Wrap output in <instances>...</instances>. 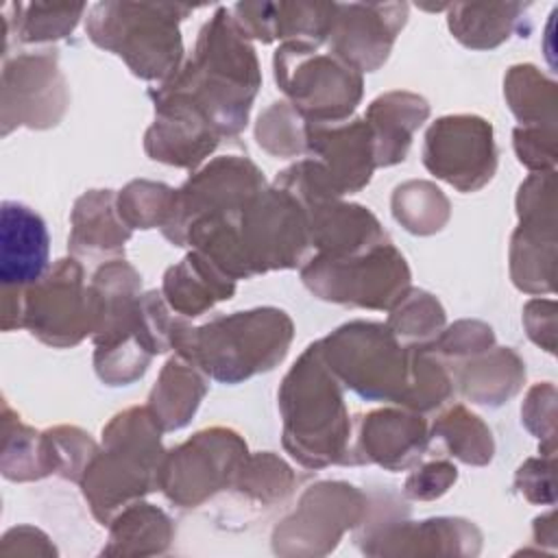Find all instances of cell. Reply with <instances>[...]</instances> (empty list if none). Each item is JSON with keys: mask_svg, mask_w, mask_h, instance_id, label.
<instances>
[{"mask_svg": "<svg viewBox=\"0 0 558 558\" xmlns=\"http://www.w3.org/2000/svg\"><path fill=\"white\" fill-rule=\"evenodd\" d=\"M259 85L257 61L242 39V31L218 11L205 24L196 54L163 89L192 100L220 133H235L246 124L251 100Z\"/></svg>", "mask_w": 558, "mask_h": 558, "instance_id": "obj_1", "label": "cell"}, {"mask_svg": "<svg viewBox=\"0 0 558 558\" xmlns=\"http://www.w3.org/2000/svg\"><path fill=\"white\" fill-rule=\"evenodd\" d=\"M292 323L279 310L240 312L198 329H183L177 347L220 381H240L272 368L286 355Z\"/></svg>", "mask_w": 558, "mask_h": 558, "instance_id": "obj_2", "label": "cell"}, {"mask_svg": "<svg viewBox=\"0 0 558 558\" xmlns=\"http://www.w3.org/2000/svg\"><path fill=\"white\" fill-rule=\"evenodd\" d=\"M286 416V447L303 464L320 466L336 462L347 440V414L340 390L329 377L320 347L305 351L281 388Z\"/></svg>", "mask_w": 558, "mask_h": 558, "instance_id": "obj_3", "label": "cell"}, {"mask_svg": "<svg viewBox=\"0 0 558 558\" xmlns=\"http://www.w3.org/2000/svg\"><path fill=\"white\" fill-rule=\"evenodd\" d=\"M105 440L111 451L92 458L83 482L85 497L100 519L126 499L150 490L153 482L159 484V429L146 410L135 408L116 416Z\"/></svg>", "mask_w": 558, "mask_h": 558, "instance_id": "obj_4", "label": "cell"}, {"mask_svg": "<svg viewBox=\"0 0 558 558\" xmlns=\"http://www.w3.org/2000/svg\"><path fill=\"white\" fill-rule=\"evenodd\" d=\"M177 11L168 4H96L89 13V37L124 57L144 78H161L177 70L181 37Z\"/></svg>", "mask_w": 558, "mask_h": 558, "instance_id": "obj_5", "label": "cell"}, {"mask_svg": "<svg viewBox=\"0 0 558 558\" xmlns=\"http://www.w3.org/2000/svg\"><path fill=\"white\" fill-rule=\"evenodd\" d=\"M318 344L323 357L333 364L331 368L362 397L405 399L412 353L403 360L401 349L381 325L353 323Z\"/></svg>", "mask_w": 558, "mask_h": 558, "instance_id": "obj_6", "label": "cell"}, {"mask_svg": "<svg viewBox=\"0 0 558 558\" xmlns=\"http://www.w3.org/2000/svg\"><path fill=\"white\" fill-rule=\"evenodd\" d=\"M275 74L294 105L318 120L344 118L355 109L362 94V81L349 63L318 54L303 41L277 50Z\"/></svg>", "mask_w": 558, "mask_h": 558, "instance_id": "obj_7", "label": "cell"}, {"mask_svg": "<svg viewBox=\"0 0 558 558\" xmlns=\"http://www.w3.org/2000/svg\"><path fill=\"white\" fill-rule=\"evenodd\" d=\"M305 283L323 299L388 307L408 286V266L390 246L379 244L366 257H316L303 270Z\"/></svg>", "mask_w": 558, "mask_h": 558, "instance_id": "obj_8", "label": "cell"}, {"mask_svg": "<svg viewBox=\"0 0 558 558\" xmlns=\"http://www.w3.org/2000/svg\"><path fill=\"white\" fill-rule=\"evenodd\" d=\"M74 259H61L50 275L22 290V327L46 344H76L92 331L89 288Z\"/></svg>", "mask_w": 558, "mask_h": 558, "instance_id": "obj_9", "label": "cell"}, {"mask_svg": "<svg viewBox=\"0 0 558 558\" xmlns=\"http://www.w3.org/2000/svg\"><path fill=\"white\" fill-rule=\"evenodd\" d=\"M242 453L246 449L235 434L225 429L201 432L168 456L159 486L179 504H198L229 482Z\"/></svg>", "mask_w": 558, "mask_h": 558, "instance_id": "obj_10", "label": "cell"}, {"mask_svg": "<svg viewBox=\"0 0 558 558\" xmlns=\"http://www.w3.org/2000/svg\"><path fill=\"white\" fill-rule=\"evenodd\" d=\"M425 166L462 192L480 187L495 170L490 126L471 116L438 120L425 137Z\"/></svg>", "mask_w": 558, "mask_h": 558, "instance_id": "obj_11", "label": "cell"}, {"mask_svg": "<svg viewBox=\"0 0 558 558\" xmlns=\"http://www.w3.org/2000/svg\"><path fill=\"white\" fill-rule=\"evenodd\" d=\"M65 102L63 78L54 54L26 52L4 61L2 70V135L13 126H50Z\"/></svg>", "mask_w": 558, "mask_h": 558, "instance_id": "obj_12", "label": "cell"}, {"mask_svg": "<svg viewBox=\"0 0 558 558\" xmlns=\"http://www.w3.org/2000/svg\"><path fill=\"white\" fill-rule=\"evenodd\" d=\"M329 39L336 54L360 70H375L403 24V4H336Z\"/></svg>", "mask_w": 558, "mask_h": 558, "instance_id": "obj_13", "label": "cell"}, {"mask_svg": "<svg viewBox=\"0 0 558 558\" xmlns=\"http://www.w3.org/2000/svg\"><path fill=\"white\" fill-rule=\"evenodd\" d=\"M48 268V231L26 205L4 201L0 220V281L2 288H28Z\"/></svg>", "mask_w": 558, "mask_h": 558, "instance_id": "obj_14", "label": "cell"}, {"mask_svg": "<svg viewBox=\"0 0 558 558\" xmlns=\"http://www.w3.org/2000/svg\"><path fill=\"white\" fill-rule=\"evenodd\" d=\"M427 105L412 94H388L377 98L368 109V126L373 133L375 163L401 161L412 131L425 120Z\"/></svg>", "mask_w": 558, "mask_h": 558, "instance_id": "obj_15", "label": "cell"}, {"mask_svg": "<svg viewBox=\"0 0 558 558\" xmlns=\"http://www.w3.org/2000/svg\"><path fill=\"white\" fill-rule=\"evenodd\" d=\"M163 290L174 310L185 316H198L216 301L231 296L233 279L205 255L192 253L168 270Z\"/></svg>", "mask_w": 558, "mask_h": 558, "instance_id": "obj_16", "label": "cell"}, {"mask_svg": "<svg viewBox=\"0 0 558 558\" xmlns=\"http://www.w3.org/2000/svg\"><path fill=\"white\" fill-rule=\"evenodd\" d=\"M425 445V425L416 416L399 412H375L364 421L360 447L379 464L390 469L405 466L421 456Z\"/></svg>", "mask_w": 558, "mask_h": 558, "instance_id": "obj_17", "label": "cell"}, {"mask_svg": "<svg viewBox=\"0 0 558 558\" xmlns=\"http://www.w3.org/2000/svg\"><path fill=\"white\" fill-rule=\"evenodd\" d=\"M111 194L94 192L85 194L72 214V238L70 248L76 255L111 253L120 251L122 242L131 235L129 229H122L111 216Z\"/></svg>", "mask_w": 558, "mask_h": 558, "instance_id": "obj_18", "label": "cell"}, {"mask_svg": "<svg viewBox=\"0 0 558 558\" xmlns=\"http://www.w3.org/2000/svg\"><path fill=\"white\" fill-rule=\"evenodd\" d=\"M203 392L205 388L198 375L181 360H170L150 397L153 418L161 429L185 425L194 414Z\"/></svg>", "mask_w": 558, "mask_h": 558, "instance_id": "obj_19", "label": "cell"}, {"mask_svg": "<svg viewBox=\"0 0 558 558\" xmlns=\"http://www.w3.org/2000/svg\"><path fill=\"white\" fill-rule=\"evenodd\" d=\"M2 473L9 480H35L50 473L46 438L11 418L9 405H4Z\"/></svg>", "mask_w": 558, "mask_h": 558, "instance_id": "obj_20", "label": "cell"}, {"mask_svg": "<svg viewBox=\"0 0 558 558\" xmlns=\"http://www.w3.org/2000/svg\"><path fill=\"white\" fill-rule=\"evenodd\" d=\"M517 7H480V4H460L451 9V31L453 35L473 48H486L499 44L508 37V26L504 17Z\"/></svg>", "mask_w": 558, "mask_h": 558, "instance_id": "obj_21", "label": "cell"}, {"mask_svg": "<svg viewBox=\"0 0 558 558\" xmlns=\"http://www.w3.org/2000/svg\"><path fill=\"white\" fill-rule=\"evenodd\" d=\"M85 7H52V4H26L22 7V15L15 20V37L20 41H48L63 37L74 28L76 17Z\"/></svg>", "mask_w": 558, "mask_h": 558, "instance_id": "obj_22", "label": "cell"}, {"mask_svg": "<svg viewBox=\"0 0 558 558\" xmlns=\"http://www.w3.org/2000/svg\"><path fill=\"white\" fill-rule=\"evenodd\" d=\"M453 480H456V469L451 464L434 462L408 480V495L429 499L445 493Z\"/></svg>", "mask_w": 558, "mask_h": 558, "instance_id": "obj_23", "label": "cell"}, {"mask_svg": "<svg viewBox=\"0 0 558 558\" xmlns=\"http://www.w3.org/2000/svg\"><path fill=\"white\" fill-rule=\"evenodd\" d=\"M408 190L412 192V194H410L412 198H421V207H423L425 203H429L434 196H438V194H440L438 190H434V187H432V185H427V183H408ZM410 207H412V203H408V201H403L401 196H397V194H395V209H399V211H395V216H397L399 220H405V225H408L412 231L425 233L423 216H421V218H414V216H416V211H414V209H410ZM414 207H418V203H416Z\"/></svg>", "mask_w": 558, "mask_h": 558, "instance_id": "obj_24", "label": "cell"}]
</instances>
